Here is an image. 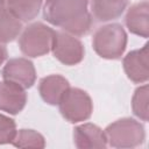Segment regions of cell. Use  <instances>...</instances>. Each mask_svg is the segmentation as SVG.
Masks as SVG:
<instances>
[{
  "instance_id": "ac0fdd59",
  "label": "cell",
  "mask_w": 149,
  "mask_h": 149,
  "mask_svg": "<svg viewBox=\"0 0 149 149\" xmlns=\"http://www.w3.org/2000/svg\"><path fill=\"white\" fill-rule=\"evenodd\" d=\"M16 132L15 121L9 116L0 113V144L12 143Z\"/></svg>"
},
{
  "instance_id": "ba28073f",
  "label": "cell",
  "mask_w": 149,
  "mask_h": 149,
  "mask_svg": "<svg viewBox=\"0 0 149 149\" xmlns=\"http://www.w3.org/2000/svg\"><path fill=\"white\" fill-rule=\"evenodd\" d=\"M123 70L127 77L136 83H147L149 78V62H148V44H144L141 49L128 52L123 58Z\"/></svg>"
},
{
  "instance_id": "3957f363",
  "label": "cell",
  "mask_w": 149,
  "mask_h": 149,
  "mask_svg": "<svg viewBox=\"0 0 149 149\" xmlns=\"http://www.w3.org/2000/svg\"><path fill=\"white\" fill-rule=\"evenodd\" d=\"M104 132L107 144L113 148H136L146 139L143 125L132 118L116 120L108 125Z\"/></svg>"
},
{
  "instance_id": "7c38bea8",
  "label": "cell",
  "mask_w": 149,
  "mask_h": 149,
  "mask_svg": "<svg viewBox=\"0 0 149 149\" xmlns=\"http://www.w3.org/2000/svg\"><path fill=\"white\" fill-rule=\"evenodd\" d=\"M70 88L68 79L61 74H50L42 78L38 83V92L44 102L58 105L64 93Z\"/></svg>"
},
{
  "instance_id": "2e32d148",
  "label": "cell",
  "mask_w": 149,
  "mask_h": 149,
  "mask_svg": "<svg viewBox=\"0 0 149 149\" xmlns=\"http://www.w3.org/2000/svg\"><path fill=\"white\" fill-rule=\"evenodd\" d=\"M12 144L17 148H44L45 140L34 129H20L16 132Z\"/></svg>"
},
{
  "instance_id": "30bf717a",
  "label": "cell",
  "mask_w": 149,
  "mask_h": 149,
  "mask_svg": "<svg viewBox=\"0 0 149 149\" xmlns=\"http://www.w3.org/2000/svg\"><path fill=\"white\" fill-rule=\"evenodd\" d=\"M73 142L79 149L106 148L107 139L105 132L93 123H83L73 129Z\"/></svg>"
},
{
  "instance_id": "d6986e66",
  "label": "cell",
  "mask_w": 149,
  "mask_h": 149,
  "mask_svg": "<svg viewBox=\"0 0 149 149\" xmlns=\"http://www.w3.org/2000/svg\"><path fill=\"white\" fill-rule=\"evenodd\" d=\"M6 58H7V49L2 44H0V65L6 61Z\"/></svg>"
},
{
  "instance_id": "4fadbf2b",
  "label": "cell",
  "mask_w": 149,
  "mask_h": 149,
  "mask_svg": "<svg viewBox=\"0 0 149 149\" xmlns=\"http://www.w3.org/2000/svg\"><path fill=\"white\" fill-rule=\"evenodd\" d=\"M128 0H91V9L94 19L101 22L115 20L122 15Z\"/></svg>"
},
{
  "instance_id": "e0dca14e",
  "label": "cell",
  "mask_w": 149,
  "mask_h": 149,
  "mask_svg": "<svg viewBox=\"0 0 149 149\" xmlns=\"http://www.w3.org/2000/svg\"><path fill=\"white\" fill-rule=\"evenodd\" d=\"M148 101H149V88H148V85L144 84L135 90L132 99L133 113L135 116H137L142 121H148V114H149Z\"/></svg>"
},
{
  "instance_id": "5b68a950",
  "label": "cell",
  "mask_w": 149,
  "mask_h": 149,
  "mask_svg": "<svg viewBox=\"0 0 149 149\" xmlns=\"http://www.w3.org/2000/svg\"><path fill=\"white\" fill-rule=\"evenodd\" d=\"M58 106L62 116L71 123L86 121L93 112L91 97L78 87H70L62 97Z\"/></svg>"
},
{
  "instance_id": "7a4b0ae2",
  "label": "cell",
  "mask_w": 149,
  "mask_h": 149,
  "mask_svg": "<svg viewBox=\"0 0 149 149\" xmlns=\"http://www.w3.org/2000/svg\"><path fill=\"white\" fill-rule=\"evenodd\" d=\"M92 45L101 58L119 59L127 47V34L121 24L109 23L95 30Z\"/></svg>"
},
{
  "instance_id": "8fae6325",
  "label": "cell",
  "mask_w": 149,
  "mask_h": 149,
  "mask_svg": "<svg viewBox=\"0 0 149 149\" xmlns=\"http://www.w3.org/2000/svg\"><path fill=\"white\" fill-rule=\"evenodd\" d=\"M125 23L132 34L147 38L149 35V3L147 0L134 3L127 10Z\"/></svg>"
},
{
  "instance_id": "52a82bcc",
  "label": "cell",
  "mask_w": 149,
  "mask_h": 149,
  "mask_svg": "<svg viewBox=\"0 0 149 149\" xmlns=\"http://www.w3.org/2000/svg\"><path fill=\"white\" fill-rule=\"evenodd\" d=\"M1 74L3 80L13 83L24 90L31 87L36 80V71L34 64L28 58L23 57L7 61L1 71Z\"/></svg>"
},
{
  "instance_id": "9c48e42d",
  "label": "cell",
  "mask_w": 149,
  "mask_h": 149,
  "mask_svg": "<svg viewBox=\"0 0 149 149\" xmlns=\"http://www.w3.org/2000/svg\"><path fill=\"white\" fill-rule=\"evenodd\" d=\"M26 102L24 88L6 80L0 81V111L15 115L24 108Z\"/></svg>"
},
{
  "instance_id": "ffe728a7",
  "label": "cell",
  "mask_w": 149,
  "mask_h": 149,
  "mask_svg": "<svg viewBox=\"0 0 149 149\" xmlns=\"http://www.w3.org/2000/svg\"><path fill=\"white\" fill-rule=\"evenodd\" d=\"M5 3H6V0H0V10L5 8Z\"/></svg>"
},
{
  "instance_id": "277c9868",
  "label": "cell",
  "mask_w": 149,
  "mask_h": 149,
  "mask_svg": "<svg viewBox=\"0 0 149 149\" xmlns=\"http://www.w3.org/2000/svg\"><path fill=\"white\" fill-rule=\"evenodd\" d=\"M55 30L42 22H34L24 28L19 38L21 52L28 57H40L51 51Z\"/></svg>"
},
{
  "instance_id": "6da1fadb",
  "label": "cell",
  "mask_w": 149,
  "mask_h": 149,
  "mask_svg": "<svg viewBox=\"0 0 149 149\" xmlns=\"http://www.w3.org/2000/svg\"><path fill=\"white\" fill-rule=\"evenodd\" d=\"M87 7L88 0H47L43 7V17L65 33L84 36L88 34L93 23Z\"/></svg>"
},
{
  "instance_id": "5bb4252c",
  "label": "cell",
  "mask_w": 149,
  "mask_h": 149,
  "mask_svg": "<svg viewBox=\"0 0 149 149\" xmlns=\"http://www.w3.org/2000/svg\"><path fill=\"white\" fill-rule=\"evenodd\" d=\"M6 8L22 22L34 20L42 7V0H6Z\"/></svg>"
},
{
  "instance_id": "8992f818",
  "label": "cell",
  "mask_w": 149,
  "mask_h": 149,
  "mask_svg": "<svg viewBox=\"0 0 149 149\" xmlns=\"http://www.w3.org/2000/svg\"><path fill=\"white\" fill-rule=\"evenodd\" d=\"M51 51L54 56L64 65H76L84 59L85 49L83 43L73 35L65 31L55 30Z\"/></svg>"
},
{
  "instance_id": "9a60e30c",
  "label": "cell",
  "mask_w": 149,
  "mask_h": 149,
  "mask_svg": "<svg viewBox=\"0 0 149 149\" xmlns=\"http://www.w3.org/2000/svg\"><path fill=\"white\" fill-rule=\"evenodd\" d=\"M22 30V21L13 15L7 8L0 10V44L14 41Z\"/></svg>"
}]
</instances>
